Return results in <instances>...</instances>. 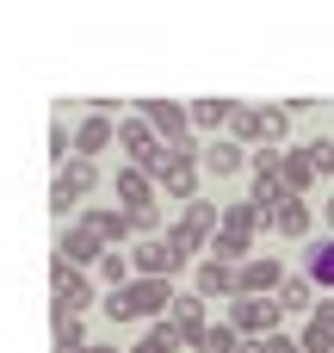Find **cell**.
Returning <instances> with one entry per match:
<instances>
[{
    "label": "cell",
    "mask_w": 334,
    "mask_h": 353,
    "mask_svg": "<svg viewBox=\"0 0 334 353\" xmlns=\"http://www.w3.org/2000/svg\"><path fill=\"white\" fill-rule=\"evenodd\" d=\"M81 223H87L99 242H118V248H124V242H130V230H136V217H130V211H87Z\"/></svg>",
    "instance_id": "obj_14"
},
{
    "label": "cell",
    "mask_w": 334,
    "mask_h": 353,
    "mask_svg": "<svg viewBox=\"0 0 334 353\" xmlns=\"http://www.w3.org/2000/svg\"><path fill=\"white\" fill-rule=\"evenodd\" d=\"M236 168H242V143H236V137H223V143H205V174L229 180Z\"/></svg>",
    "instance_id": "obj_18"
},
{
    "label": "cell",
    "mask_w": 334,
    "mask_h": 353,
    "mask_svg": "<svg viewBox=\"0 0 334 353\" xmlns=\"http://www.w3.org/2000/svg\"><path fill=\"white\" fill-rule=\"evenodd\" d=\"M87 304H93V279L74 273V267L56 254V316H74V310H87Z\"/></svg>",
    "instance_id": "obj_7"
},
{
    "label": "cell",
    "mask_w": 334,
    "mask_h": 353,
    "mask_svg": "<svg viewBox=\"0 0 334 353\" xmlns=\"http://www.w3.org/2000/svg\"><path fill=\"white\" fill-rule=\"evenodd\" d=\"M130 267H136V279H167L180 261H174V248H167V242H143V248L130 254Z\"/></svg>",
    "instance_id": "obj_15"
},
{
    "label": "cell",
    "mask_w": 334,
    "mask_h": 353,
    "mask_svg": "<svg viewBox=\"0 0 334 353\" xmlns=\"http://www.w3.org/2000/svg\"><path fill=\"white\" fill-rule=\"evenodd\" d=\"M304 279L316 292H334V236H310L304 242Z\"/></svg>",
    "instance_id": "obj_8"
},
{
    "label": "cell",
    "mask_w": 334,
    "mask_h": 353,
    "mask_svg": "<svg viewBox=\"0 0 334 353\" xmlns=\"http://www.w3.org/2000/svg\"><path fill=\"white\" fill-rule=\"evenodd\" d=\"M223 118H236V99H192V124L198 130H217Z\"/></svg>",
    "instance_id": "obj_19"
},
{
    "label": "cell",
    "mask_w": 334,
    "mask_h": 353,
    "mask_svg": "<svg viewBox=\"0 0 334 353\" xmlns=\"http://www.w3.org/2000/svg\"><path fill=\"white\" fill-rule=\"evenodd\" d=\"M112 137H118V124H112V118H87V124L74 130V149H81V161H93V155H99Z\"/></svg>",
    "instance_id": "obj_17"
},
{
    "label": "cell",
    "mask_w": 334,
    "mask_h": 353,
    "mask_svg": "<svg viewBox=\"0 0 334 353\" xmlns=\"http://www.w3.org/2000/svg\"><path fill=\"white\" fill-rule=\"evenodd\" d=\"M279 310H298V316L316 310V285H310V279H285V285H279Z\"/></svg>",
    "instance_id": "obj_20"
},
{
    "label": "cell",
    "mask_w": 334,
    "mask_h": 353,
    "mask_svg": "<svg viewBox=\"0 0 334 353\" xmlns=\"http://www.w3.org/2000/svg\"><path fill=\"white\" fill-rule=\"evenodd\" d=\"M136 112H143V124L155 137H167L174 155H192V105H180V99H143Z\"/></svg>",
    "instance_id": "obj_2"
},
{
    "label": "cell",
    "mask_w": 334,
    "mask_h": 353,
    "mask_svg": "<svg viewBox=\"0 0 334 353\" xmlns=\"http://www.w3.org/2000/svg\"><path fill=\"white\" fill-rule=\"evenodd\" d=\"M56 254H62V261L81 273V267H99V261H105V242H99V236L81 223V230H68V236H62V248H56Z\"/></svg>",
    "instance_id": "obj_10"
},
{
    "label": "cell",
    "mask_w": 334,
    "mask_h": 353,
    "mask_svg": "<svg viewBox=\"0 0 334 353\" xmlns=\"http://www.w3.org/2000/svg\"><path fill=\"white\" fill-rule=\"evenodd\" d=\"M279 285H285V267H279L273 254H267V261H248V267H242V298H273Z\"/></svg>",
    "instance_id": "obj_13"
},
{
    "label": "cell",
    "mask_w": 334,
    "mask_h": 353,
    "mask_svg": "<svg viewBox=\"0 0 334 353\" xmlns=\"http://www.w3.org/2000/svg\"><path fill=\"white\" fill-rule=\"evenodd\" d=\"M118 205L136 217V230H155V223H161V217H155V186H149L143 168H118Z\"/></svg>",
    "instance_id": "obj_5"
},
{
    "label": "cell",
    "mask_w": 334,
    "mask_h": 353,
    "mask_svg": "<svg viewBox=\"0 0 334 353\" xmlns=\"http://www.w3.org/2000/svg\"><path fill=\"white\" fill-rule=\"evenodd\" d=\"M174 310V285L167 279H130L124 292H105V316L112 323H130V316H161L167 323Z\"/></svg>",
    "instance_id": "obj_1"
},
{
    "label": "cell",
    "mask_w": 334,
    "mask_h": 353,
    "mask_svg": "<svg viewBox=\"0 0 334 353\" xmlns=\"http://www.w3.org/2000/svg\"><path fill=\"white\" fill-rule=\"evenodd\" d=\"M155 180L167 186V199H186V205H198V161H192V155H174V161H167Z\"/></svg>",
    "instance_id": "obj_9"
},
{
    "label": "cell",
    "mask_w": 334,
    "mask_h": 353,
    "mask_svg": "<svg viewBox=\"0 0 334 353\" xmlns=\"http://www.w3.org/2000/svg\"><path fill=\"white\" fill-rule=\"evenodd\" d=\"M167 329H174L180 341H192V347H198V341L211 335V329H205V298H174V310H167Z\"/></svg>",
    "instance_id": "obj_12"
},
{
    "label": "cell",
    "mask_w": 334,
    "mask_h": 353,
    "mask_svg": "<svg viewBox=\"0 0 334 353\" xmlns=\"http://www.w3.org/2000/svg\"><path fill=\"white\" fill-rule=\"evenodd\" d=\"M229 137L248 149V143H279L285 137V105H236V118H229Z\"/></svg>",
    "instance_id": "obj_3"
},
{
    "label": "cell",
    "mask_w": 334,
    "mask_h": 353,
    "mask_svg": "<svg viewBox=\"0 0 334 353\" xmlns=\"http://www.w3.org/2000/svg\"><path fill=\"white\" fill-rule=\"evenodd\" d=\"M198 353H242V335H236L229 323H217V329H211V335L198 341Z\"/></svg>",
    "instance_id": "obj_21"
},
{
    "label": "cell",
    "mask_w": 334,
    "mask_h": 353,
    "mask_svg": "<svg viewBox=\"0 0 334 353\" xmlns=\"http://www.w3.org/2000/svg\"><path fill=\"white\" fill-rule=\"evenodd\" d=\"M174 347H180V335H174L167 323H155V329H149V335L136 341V353H174Z\"/></svg>",
    "instance_id": "obj_22"
},
{
    "label": "cell",
    "mask_w": 334,
    "mask_h": 353,
    "mask_svg": "<svg viewBox=\"0 0 334 353\" xmlns=\"http://www.w3.org/2000/svg\"><path fill=\"white\" fill-rule=\"evenodd\" d=\"M93 180H99V168H93V161H81V155H74V161H68V168H62V174H56V186H50V211H56V217H68V211H74V205H81V192H87V186H93Z\"/></svg>",
    "instance_id": "obj_6"
},
{
    "label": "cell",
    "mask_w": 334,
    "mask_h": 353,
    "mask_svg": "<svg viewBox=\"0 0 334 353\" xmlns=\"http://www.w3.org/2000/svg\"><path fill=\"white\" fill-rule=\"evenodd\" d=\"M254 223H267L254 205H229V211H223V230H242V236H254Z\"/></svg>",
    "instance_id": "obj_23"
},
{
    "label": "cell",
    "mask_w": 334,
    "mask_h": 353,
    "mask_svg": "<svg viewBox=\"0 0 334 353\" xmlns=\"http://www.w3.org/2000/svg\"><path fill=\"white\" fill-rule=\"evenodd\" d=\"M273 230L291 236V242H310V205H304V199H285V205L273 211Z\"/></svg>",
    "instance_id": "obj_16"
},
{
    "label": "cell",
    "mask_w": 334,
    "mask_h": 353,
    "mask_svg": "<svg viewBox=\"0 0 334 353\" xmlns=\"http://www.w3.org/2000/svg\"><path fill=\"white\" fill-rule=\"evenodd\" d=\"M99 279H105L112 292H124V285H130V261H124V254H105V261H99Z\"/></svg>",
    "instance_id": "obj_24"
},
{
    "label": "cell",
    "mask_w": 334,
    "mask_h": 353,
    "mask_svg": "<svg viewBox=\"0 0 334 353\" xmlns=\"http://www.w3.org/2000/svg\"><path fill=\"white\" fill-rule=\"evenodd\" d=\"M229 329L242 335V341H273L279 335V298H236V310H229Z\"/></svg>",
    "instance_id": "obj_4"
},
{
    "label": "cell",
    "mask_w": 334,
    "mask_h": 353,
    "mask_svg": "<svg viewBox=\"0 0 334 353\" xmlns=\"http://www.w3.org/2000/svg\"><path fill=\"white\" fill-rule=\"evenodd\" d=\"M198 298H242V267H223V261L205 254V267H198Z\"/></svg>",
    "instance_id": "obj_11"
},
{
    "label": "cell",
    "mask_w": 334,
    "mask_h": 353,
    "mask_svg": "<svg viewBox=\"0 0 334 353\" xmlns=\"http://www.w3.org/2000/svg\"><path fill=\"white\" fill-rule=\"evenodd\" d=\"M267 353H304V347H298V341H285V335H273V341H267Z\"/></svg>",
    "instance_id": "obj_26"
},
{
    "label": "cell",
    "mask_w": 334,
    "mask_h": 353,
    "mask_svg": "<svg viewBox=\"0 0 334 353\" xmlns=\"http://www.w3.org/2000/svg\"><path fill=\"white\" fill-rule=\"evenodd\" d=\"M242 353H267V341H242Z\"/></svg>",
    "instance_id": "obj_27"
},
{
    "label": "cell",
    "mask_w": 334,
    "mask_h": 353,
    "mask_svg": "<svg viewBox=\"0 0 334 353\" xmlns=\"http://www.w3.org/2000/svg\"><path fill=\"white\" fill-rule=\"evenodd\" d=\"M50 155H56V161H62V155H68V124H62V118H56V124H50Z\"/></svg>",
    "instance_id": "obj_25"
}]
</instances>
